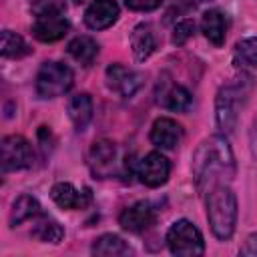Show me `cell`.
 <instances>
[{"instance_id": "obj_5", "label": "cell", "mask_w": 257, "mask_h": 257, "mask_svg": "<svg viewBox=\"0 0 257 257\" xmlns=\"http://www.w3.org/2000/svg\"><path fill=\"white\" fill-rule=\"evenodd\" d=\"M74 82V72L68 64L48 60L40 66L36 74V94L40 98H56L70 90Z\"/></svg>"}, {"instance_id": "obj_21", "label": "cell", "mask_w": 257, "mask_h": 257, "mask_svg": "<svg viewBox=\"0 0 257 257\" xmlns=\"http://www.w3.org/2000/svg\"><path fill=\"white\" fill-rule=\"evenodd\" d=\"M90 251L92 255H128L131 247L122 241V237L114 233H104L98 239H94Z\"/></svg>"}, {"instance_id": "obj_24", "label": "cell", "mask_w": 257, "mask_h": 257, "mask_svg": "<svg viewBox=\"0 0 257 257\" xmlns=\"http://www.w3.org/2000/svg\"><path fill=\"white\" fill-rule=\"evenodd\" d=\"M235 58L243 66H255L257 68V36H249L237 42L235 46Z\"/></svg>"}, {"instance_id": "obj_20", "label": "cell", "mask_w": 257, "mask_h": 257, "mask_svg": "<svg viewBox=\"0 0 257 257\" xmlns=\"http://www.w3.org/2000/svg\"><path fill=\"white\" fill-rule=\"evenodd\" d=\"M68 54L82 66H90L98 56V42L90 36H76L68 44Z\"/></svg>"}, {"instance_id": "obj_10", "label": "cell", "mask_w": 257, "mask_h": 257, "mask_svg": "<svg viewBox=\"0 0 257 257\" xmlns=\"http://www.w3.org/2000/svg\"><path fill=\"white\" fill-rule=\"evenodd\" d=\"M88 167L98 179L110 177L116 167V145L106 139L94 141L88 151Z\"/></svg>"}, {"instance_id": "obj_17", "label": "cell", "mask_w": 257, "mask_h": 257, "mask_svg": "<svg viewBox=\"0 0 257 257\" xmlns=\"http://www.w3.org/2000/svg\"><path fill=\"white\" fill-rule=\"evenodd\" d=\"M66 112H68V118L72 120L74 128L78 133H82L88 126V122L92 120V98H90V94L78 92V94L70 96V100L66 104Z\"/></svg>"}, {"instance_id": "obj_27", "label": "cell", "mask_w": 257, "mask_h": 257, "mask_svg": "<svg viewBox=\"0 0 257 257\" xmlns=\"http://www.w3.org/2000/svg\"><path fill=\"white\" fill-rule=\"evenodd\" d=\"M239 253H241V255H247V257H257V233H251V235L245 239V243H243V247L239 249Z\"/></svg>"}, {"instance_id": "obj_3", "label": "cell", "mask_w": 257, "mask_h": 257, "mask_svg": "<svg viewBox=\"0 0 257 257\" xmlns=\"http://www.w3.org/2000/svg\"><path fill=\"white\" fill-rule=\"evenodd\" d=\"M207 219L217 239H231L237 225V197L227 183L215 185L207 197Z\"/></svg>"}, {"instance_id": "obj_26", "label": "cell", "mask_w": 257, "mask_h": 257, "mask_svg": "<svg viewBox=\"0 0 257 257\" xmlns=\"http://www.w3.org/2000/svg\"><path fill=\"white\" fill-rule=\"evenodd\" d=\"M126 8L128 10H135V12H151V10H157L163 0H124Z\"/></svg>"}, {"instance_id": "obj_18", "label": "cell", "mask_w": 257, "mask_h": 257, "mask_svg": "<svg viewBox=\"0 0 257 257\" xmlns=\"http://www.w3.org/2000/svg\"><path fill=\"white\" fill-rule=\"evenodd\" d=\"M201 30L207 36L209 42H213L215 46H223L225 42V30H227V22H225V14L217 8H211L203 14L201 18Z\"/></svg>"}, {"instance_id": "obj_6", "label": "cell", "mask_w": 257, "mask_h": 257, "mask_svg": "<svg viewBox=\"0 0 257 257\" xmlns=\"http://www.w3.org/2000/svg\"><path fill=\"white\" fill-rule=\"evenodd\" d=\"M167 245L173 255H183V257L203 255L205 251V241L201 231L187 219H179L169 227Z\"/></svg>"}, {"instance_id": "obj_13", "label": "cell", "mask_w": 257, "mask_h": 257, "mask_svg": "<svg viewBox=\"0 0 257 257\" xmlns=\"http://www.w3.org/2000/svg\"><path fill=\"white\" fill-rule=\"evenodd\" d=\"M181 139H183V126L169 116L157 118L151 126V143L159 149L171 151L181 143Z\"/></svg>"}, {"instance_id": "obj_25", "label": "cell", "mask_w": 257, "mask_h": 257, "mask_svg": "<svg viewBox=\"0 0 257 257\" xmlns=\"http://www.w3.org/2000/svg\"><path fill=\"white\" fill-rule=\"evenodd\" d=\"M193 34H195V22H193V20H189V18H185V20H181V22L175 26L173 42H175L177 46H183V44H185Z\"/></svg>"}, {"instance_id": "obj_16", "label": "cell", "mask_w": 257, "mask_h": 257, "mask_svg": "<svg viewBox=\"0 0 257 257\" xmlns=\"http://www.w3.org/2000/svg\"><path fill=\"white\" fill-rule=\"evenodd\" d=\"M131 46H133V54L139 62L147 60L157 48V34L153 30V26L147 22L137 24L131 32Z\"/></svg>"}, {"instance_id": "obj_15", "label": "cell", "mask_w": 257, "mask_h": 257, "mask_svg": "<svg viewBox=\"0 0 257 257\" xmlns=\"http://www.w3.org/2000/svg\"><path fill=\"white\" fill-rule=\"evenodd\" d=\"M157 102L169 110H187L193 102V96L191 92L181 86V84H175V82H169L165 80L163 84H159V90H157Z\"/></svg>"}, {"instance_id": "obj_28", "label": "cell", "mask_w": 257, "mask_h": 257, "mask_svg": "<svg viewBox=\"0 0 257 257\" xmlns=\"http://www.w3.org/2000/svg\"><path fill=\"white\" fill-rule=\"evenodd\" d=\"M38 139H40V147H42V151L44 153H48L50 149H52V145H54V139H52V133H50V128L48 126H40L38 128Z\"/></svg>"}, {"instance_id": "obj_23", "label": "cell", "mask_w": 257, "mask_h": 257, "mask_svg": "<svg viewBox=\"0 0 257 257\" xmlns=\"http://www.w3.org/2000/svg\"><path fill=\"white\" fill-rule=\"evenodd\" d=\"M32 235H34L36 239L44 241V243H60L62 237H64V229H62V225H60L58 221H54V219H50V217H42V219L36 223Z\"/></svg>"}, {"instance_id": "obj_12", "label": "cell", "mask_w": 257, "mask_h": 257, "mask_svg": "<svg viewBox=\"0 0 257 257\" xmlns=\"http://www.w3.org/2000/svg\"><path fill=\"white\" fill-rule=\"evenodd\" d=\"M118 4L114 0H94L84 12V24L90 30H104L118 18Z\"/></svg>"}, {"instance_id": "obj_11", "label": "cell", "mask_w": 257, "mask_h": 257, "mask_svg": "<svg viewBox=\"0 0 257 257\" xmlns=\"http://www.w3.org/2000/svg\"><path fill=\"white\" fill-rule=\"evenodd\" d=\"M155 223V209L149 201H137L118 215V225L128 233H143Z\"/></svg>"}, {"instance_id": "obj_1", "label": "cell", "mask_w": 257, "mask_h": 257, "mask_svg": "<svg viewBox=\"0 0 257 257\" xmlns=\"http://www.w3.org/2000/svg\"><path fill=\"white\" fill-rule=\"evenodd\" d=\"M191 169L199 193L227 183L235 175V157L231 153V147L223 137L205 139L193 155Z\"/></svg>"}, {"instance_id": "obj_29", "label": "cell", "mask_w": 257, "mask_h": 257, "mask_svg": "<svg viewBox=\"0 0 257 257\" xmlns=\"http://www.w3.org/2000/svg\"><path fill=\"white\" fill-rule=\"evenodd\" d=\"M249 147H251V155H253V159H257V114L253 116V122H251V131H249Z\"/></svg>"}, {"instance_id": "obj_2", "label": "cell", "mask_w": 257, "mask_h": 257, "mask_svg": "<svg viewBox=\"0 0 257 257\" xmlns=\"http://www.w3.org/2000/svg\"><path fill=\"white\" fill-rule=\"evenodd\" d=\"M253 90V78L245 72L233 76L229 82H225L215 98V120L223 135L233 133L241 108L247 104L249 94Z\"/></svg>"}, {"instance_id": "obj_22", "label": "cell", "mask_w": 257, "mask_h": 257, "mask_svg": "<svg viewBox=\"0 0 257 257\" xmlns=\"http://www.w3.org/2000/svg\"><path fill=\"white\" fill-rule=\"evenodd\" d=\"M0 52L4 58H22L30 52L26 40L12 32V30H2V36H0Z\"/></svg>"}, {"instance_id": "obj_4", "label": "cell", "mask_w": 257, "mask_h": 257, "mask_svg": "<svg viewBox=\"0 0 257 257\" xmlns=\"http://www.w3.org/2000/svg\"><path fill=\"white\" fill-rule=\"evenodd\" d=\"M68 28H70V22L64 14V8L58 2L48 0L36 8L32 34L40 42H56L68 32Z\"/></svg>"}, {"instance_id": "obj_30", "label": "cell", "mask_w": 257, "mask_h": 257, "mask_svg": "<svg viewBox=\"0 0 257 257\" xmlns=\"http://www.w3.org/2000/svg\"><path fill=\"white\" fill-rule=\"evenodd\" d=\"M74 2H84V0H74Z\"/></svg>"}, {"instance_id": "obj_19", "label": "cell", "mask_w": 257, "mask_h": 257, "mask_svg": "<svg viewBox=\"0 0 257 257\" xmlns=\"http://www.w3.org/2000/svg\"><path fill=\"white\" fill-rule=\"evenodd\" d=\"M40 215H42L40 203L32 195H20L12 203V209H10V227H16V225H20L28 219L40 217Z\"/></svg>"}, {"instance_id": "obj_7", "label": "cell", "mask_w": 257, "mask_h": 257, "mask_svg": "<svg viewBox=\"0 0 257 257\" xmlns=\"http://www.w3.org/2000/svg\"><path fill=\"white\" fill-rule=\"evenodd\" d=\"M32 161H34V153H32L30 143L24 137L8 135V137L2 139V143H0V163H2L4 173L28 169V167H32Z\"/></svg>"}, {"instance_id": "obj_8", "label": "cell", "mask_w": 257, "mask_h": 257, "mask_svg": "<svg viewBox=\"0 0 257 257\" xmlns=\"http://www.w3.org/2000/svg\"><path fill=\"white\" fill-rule=\"evenodd\" d=\"M137 175L141 179V183H145L147 187H161L167 183L169 175H171V163L165 155L153 151L149 155H145L139 163Z\"/></svg>"}, {"instance_id": "obj_14", "label": "cell", "mask_w": 257, "mask_h": 257, "mask_svg": "<svg viewBox=\"0 0 257 257\" xmlns=\"http://www.w3.org/2000/svg\"><path fill=\"white\" fill-rule=\"evenodd\" d=\"M50 197L60 209H68V211L82 209L90 203V191L84 189L80 193L72 183H56L50 189Z\"/></svg>"}, {"instance_id": "obj_9", "label": "cell", "mask_w": 257, "mask_h": 257, "mask_svg": "<svg viewBox=\"0 0 257 257\" xmlns=\"http://www.w3.org/2000/svg\"><path fill=\"white\" fill-rule=\"evenodd\" d=\"M104 76H106V86L116 94H120L122 98H131L143 86V76L118 62L108 64Z\"/></svg>"}]
</instances>
